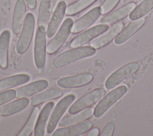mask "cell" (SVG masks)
<instances>
[{"mask_svg": "<svg viewBox=\"0 0 153 136\" xmlns=\"http://www.w3.org/2000/svg\"><path fill=\"white\" fill-rule=\"evenodd\" d=\"M95 53L96 49L90 46L72 48L56 56L53 60L52 64L56 68L63 67L78 60L91 56Z\"/></svg>", "mask_w": 153, "mask_h": 136, "instance_id": "cell-1", "label": "cell"}, {"mask_svg": "<svg viewBox=\"0 0 153 136\" xmlns=\"http://www.w3.org/2000/svg\"><path fill=\"white\" fill-rule=\"evenodd\" d=\"M35 25L34 15L32 13H27L16 48L17 53L19 55L24 54L29 49L33 35Z\"/></svg>", "mask_w": 153, "mask_h": 136, "instance_id": "cell-2", "label": "cell"}, {"mask_svg": "<svg viewBox=\"0 0 153 136\" xmlns=\"http://www.w3.org/2000/svg\"><path fill=\"white\" fill-rule=\"evenodd\" d=\"M46 29L38 26L34 41L33 59L34 63L39 72L44 68L47 55Z\"/></svg>", "mask_w": 153, "mask_h": 136, "instance_id": "cell-3", "label": "cell"}, {"mask_svg": "<svg viewBox=\"0 0 153 136\" xmlns=\"http://www.w3.org/2000/svg\"><path fill=\"white\" fill-rule=\"evenodd\" d=\"M75 98L76 96L74 94H68L62 98L55 107H54L47 126L46 129L47 134H52L54 132L59 122L62 118L71 105L74 102Z\"/></svg>", "mask_w": 153, "mask_h": 136, "instance_id": "cell-4", "label": "cell"}, {"mask_svg": "<svg viewBox=\"0 0 153 136\" xmlns=\"http://www.w3.org/2000/svg\"><path fill=\"white\" fill-rule=\"evenodd\" d=\"M106 94L102 88H96L76 99L68 108L69 114H75L90 107L100 101Z\"/></svg>", "mask_w": 153, "mask_h": 136, "instance_id": "cell-5", "label": "cell"}, {"mask_svg": "<svg viewBox=\"0 0 153 136\" xmlns=\"http://www.w3.org/2000/svg\"><path fill=\"white\" fill-rule=\"evenodd\" d=\"M73 23L74 22L71 18L66 19L62 23L53 38L47 46V52L48 54L53 55L62 47L71 33Z\"/></svg>", "mask_w": 153, "mask_h": 136, "instance_id": "cell-6", "label": "cell"}, {"mask_svg": "<svg viewBox=\"0 0 153 136\" xmlns=\"http://www.w3.org/2000/svg\"><path fill=\"white\" fill-rule=\"evenodd\" d=\"M139 68L140 64L137 62H130L122 66L108 77L105 82L106 88L109 90L113 89L138 71Z\"/></svg>", "mask_w": 153, "mask_h": 136, "instance_id": "cell-7", "label": "cell"}, {"mask_svg": "<svg viewBox=\"0 0 153 136\" xmlns=\"http://www.w3.org/2000/svg\"><path fill=\"white\" fill-rule=\"evenodd\" d=\"M127 91V87L120 86L112 90L103 98H102L94 108L93 115L95 117L102 116L114 103L120 99Z\"/></svg>", "mask_w": 153, "mask_h": 136, "instance_id": "cell-8", "label": "cell"}, {"mask_svg": "<svg viewBox=\"0 0 153 136\" xmlns=\"http://www.w3.org/2000/svg\"><path fill=\"white\" fill-rule=\"evenodd\" d=\"M108 28L109 26L106 24H100L90 28L74 38L70 43V47L75 48L83 46L105 32Z\"/></svg>", "mask_w": 153, "mask_h": 136, "instance_id": "cell-9", "label": "cell"}, {"mask_svg": "<svg viewBox=\"0 0 153 136\" xmlns=\"http://www.w3.org/2000/svg\"><path fill=\"white\" fill-rule=\"evenodd\" d=\"M93 79V75L90 72H84L59 78L57 84L64 89H72L84 86L90 83Z\"/></svg>", "mask_w": 153, "mask_h": 136, "instance_id": "cell-10", "label": "cell"}, {"mask_svg": "<svg viewBox=\"0 0 153 136\" xmlns=\"http://www.w3.org/2000/svg\"><path fill=\"white\" fill-rule=\"evenodd\" d=\"M66 5L64 1H61L57 4L46 29L47 37L50 38L55 35L62 25L63 17L66 14Z\"/></svg>", "mask_w": 153, "mask_h": 136, "instance_id": "cell-11", "label": "cell"}, {"mask_svg": "<svg viewBox=\"0 0 153 136\" xmlns=\"http://www.w3.org/2000/svg\"><path fill=\"white\" fill-rule=\"evenodd\" d=\"M100 14V7L92 8L73 23L71 33L77 34L89 28L98 19Z\"/></svg>", "mask_w": 153, "mask_h": 136, "instance_id": "cell-12", "label": "cell"}, {"mask_svg": "<svg viewBox=\"0 0 153 136\" xmlns=\"http://www.w3.org/2000/svg\"><path fill=\"white\" fill-rule=\"evenodd\" d=\"M93 123L90 120L72 125L70 126L60 127L54 131L53 136H78L87 132L92 128Z\"/></svg>", "mask_w": 153, "mask_h": 136, "instance_id": "cell-13", "label": "cell"}, {"mask_svg": "<svg viewBox=\"0 0 153 136\" xmlns=\"http://www.w3.org/2000/svg\"><path fill=\"white\" fill-rule=\"evenodd\" d=\"M123 26L124 24L121 22L113 25L104 34L91 41L90 46L95 49H98L107 45L121 31Z\"/></svg>", "mask_w": 153, "mask_h": 136, "instance_id": "cell-14", "label": "cell"}, {"mask_svg": "<svg viewBox=\"0 0 153 136\" xmlns=\"http://www.w3.org/2000/svg\"><path fill=\"white\" fill-rule=\"evenodd\" d=\"M48 86V82L45 79L38 80L21 86L16 90V98H28L36 95Z\"/></svg>", "mask_w": 153, "mask_h": 136, "instance_id": "cell-15", "label": "cell"}, {"mask_svg": "<svg viewBox=\"0 0 153 136\" xmlns=\"http://www.w3.org/2000/svg\"><path fill=\"white\" fill-rule=\"evenodd\" d=\"M54 101H49L42 107L38 115L36 125L34 129L35 136H44L45 133V129L50 119L51 113L54 107Z\"/></svg>", "mask_w": 153, "mask_h": 136, "instance_id": "cell-16", "label": "cell"}, {"mask_svg": "<svg viewBox=\"0 0 153 136\" xmlns=\"http://www.w3.org/2000/svg\"><path fill=\"white\" fill-rule=\"evenodd\" d=\"M26 5L25 0H17L15 4L12 31L14 35L20 34L26 16Z\"/></svg>", "mask_w": 153, "mask_h": 136, "instance_id": "cell-17", "label": "cell"}, {"mask_svg": "<svg viewBox=\"0 0 153 136\" xmlns=\"http://www.w3.org/2000/svg\"><path fill=\"white\" fill-rule=\"evenodd\" d=\"M94 113V108L88 107L75 114L66 115L60 120L58 125L60 127H64L82 122L90 118Z\"/></svg>", "mask_w": 153, "mask_h": 136, "instance_id": "cell-18", "label": "cell"}, {"mask_svg": "<svg viewBox=\"0 0 153 136\" xmlns=\"http://www.w3.org/2000/svg\"><path fill=\"white\" fill-rule=\"evenodd\" d=\"M29 103L28 98H20L11 101L0 107V116L5 117L19 113L26 108Z\"/></svg>", "mask_w": 153, "mask_h": 136, "instance_id": "cell-19", "label": "cell"}, {"mask_svg": "<svg viewBox=\"0 0 153 136\" xmlns=\"http://www.w3.org/2000/svg\"><path fill=\"white\" fill-rule=\"evenodd\" d=\"M136 4L134 2H131L114 12L105 16L101 19L102 24H112L125 18L134 9Z\"/></svg>", "mask_w": 153, "mask_h": 136, "instance_id": "cell-20", "label": "cell"}, {"mask_svg": "<svg viewBox=\"0 0 153 136\" xmlns=\"http://www.w3.org/2000/svg\"><path fill=\"white\" fill-rule=\"evenodd\" d=\"M145 22V19L144 18H140L128 23L117 35L114 41L115 43L116 44H121L126 41L143 26Z\"/></svg>", "mask_w": 153, "mask_h": 136, "instance_id": "cell-21", "label": "cell"}, {"mask_svg": "<svg viewBox=\"0 0 153 136\" xmlns=\"http://www.w3.org/2000/svg\"><path fill=\"white\" fill-rule=\"evenodd\" d=\"M63 94V91L59 89H49L35 95L31 98L30 103L32 106L35 107L49 101L59 98Z\"/></svg>", "mask_w": 153, "mask_h": 136, "instance_id": "cell-22", "label": "cell"}, {"mask_svg": "<svg viewBox=\"0 0 153 136\" xmlns=\"http://www.w3.org/2000/svg\"><path fill=\"white\" fill-rule=\"evenodd\" d=\"M30 76L27 74H17L0 80V92L12 89L27 83Z\"/></svg>", "mask_w": 153, "mask_h": 136, "instance_id": "cell-23", "label": "cell"}, {"mask_svg": "<svg viewBox=\"0 0 153 136\" xmlns=\"http://www.w3.org/2000/svg\"><path fill=\"white\" fill-rule=\"evenodd\" d=\"M11 38V32L6 29L0 35V67L6 69L8 65V50Z\"/></svg>", "mask_w": 153, "mask_h": 136, "instance_id": "cell-24", "label": "cell"}, {"mask_svg": "<svg viewBox=\"0 0 153 136\" xmlns=\"http://www.w3.org/2000/svg\"><path fill=\"white\" fill-rule=\"evenodd\" d=\"M51 0H41L38 13V26L47 29L50 17Z\"/></svg>", "mask_w": 153, "mask_h": 136, "instance_id": "cell-25", "label": "cell"}, {"mask_svg": "<svg viewBox=\"0 0 153 136\" xmlns=\"http://www.w3.org/2000/svg\"><path fill=\"white\" fill-rule=\"evenodd\" d=\"M39 112V107L35 106L33 108L25 125L17 134V136H30L32 135V132L34 131Z\"/></svg>", "mask_w": 153, "mask_h": 136, "instance_id": "cell-26", "label": "cell"}, {"mask_svg": "<svg viewBox=\"0 0 153 136\" xmlns=\"http://www.w3.org/2000/svg\"><path fill=\"white\" fill-rule=\"evenodd\" d=\"M153 8V0H143L130 13L129 18L134 20L142 17Z\"/></svg>", "mask_w": 153, "mask_h": 136, "instance_id": "cell-27", "label": "cell"}, {"mask_svg": "<svg viewBox=\"0 0 153 136\" xmlns=\"http://www.w3.org/2000/svg\"><path fill=\"white\" fill-rule=\"evenodd\" d=\"M96 0H78L71 4L66 9V14L68 16L75 15L94 3Z\"/></svg>", "mask_w": 153, "mask_h": 136, "instance_id": "cell-28", "label": "cell"}, {"mask_svg": "<svg viewBox=\"0 0 153 136\" xmlns=\"http://www.w3.org/2000/svg\"><path fill=\"white\" fill-rule=\"evenodd\" d=\"M16 97V90L13 89L0 92V107L12 101Z\"/></svg>", "mask_w": 153, "mask_h": 136, "instance_id": "cell-29", "label": "cell"}, {"mask_svg": "<svg viewBox=\"0 0 153 136\" xmlns=\"http://www.w3.org/2000/svg\"><path fill=\"white\" fill-rule=\"evenodd\" d=\"M120 0H105L100 7L101 14H106L112 11L118 4Z\"/></svg>", "mask_w": 153, "mask_h": 136, "instance_id": "cell-30", "label": "cell"}, {"mask_svg": "<svg viewBox=\"0 0 153 136\" xmlns=\"http://www.w3.org/2000/svg\"><path fill=\"white\" fill-rule=\"evenodd\" d=\"M115 129V125L113 122H108L105 126L100 135L101 136H112Z\"/></svg>", "mask_w": 153, "mask_h": 136, "instance_id": "cell-31", "label": "cell"}, {"mask_svg": "<svg viewBox=\"0 0 153 136\" xmlns=\"http://www.w3.org/2000/svg\"><path fill=\"white\" fill-rule=\"evenodd\" d=\"M100 130L98 128H93L90 129L87 134V136H97L99 135Z\"/></svg>", "mask_w": 153, "mask_h": 136, "instance_id": "cell-32", "label": "cell"}, {"mask_svg": "<svg viewBox=\"0 0 153 136\" xmlns=\"http://www.w3.org/2000/svg\"><path fill=\"white\" fill-rule=\"evenodd\" d=\"M30 9H34L36 5V0H25Z\"/></svg>", "mask_w": 153, "mask_h": 136, "instance_id": "cell-33", "label": "cell"}, {"mask_svg": "<svg viewBox=\"0 0 153 136\" xmlns=\"http://www.w3.org/2000/svg\"><path fill=\"white\" fill-rule=\"evenodd\" d=\"M62 0H51V8L53 10H54L57 4L60 2Z\"/></svg>", "mask_w": 153, "mask_h": 136, "instance_id": "cell-34", "label": "cell"}, {"mask_svg": "<svg viewBox=\"0 0 153 136\" xmlns=\"http://www.w3.org/2000/svg\"><path fill=\"white\" fill-rule=\"evenodd\" d=\"M0 118H1V116H0Z\"/></svg>", "mask_w": 153, "mask_h": 136, "instance_id": "cell-35", "label": "cell"}]
</instances>
